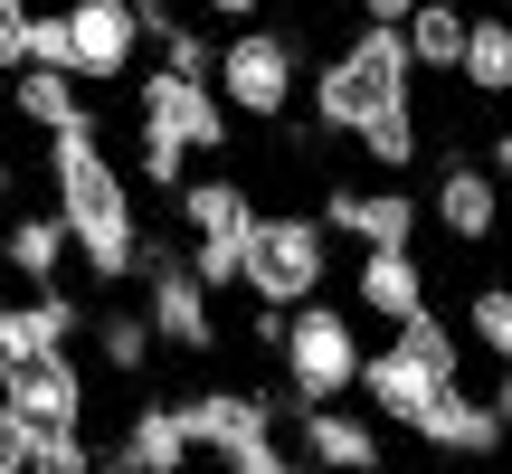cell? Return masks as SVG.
<instances>
[{
  "mask_svg": "<svg viewBox=\"0 0 512 474\" xmlns=\"http://www.w3.org/2000/svg\"><path fill=\"white\" fill-rule=\"evenodd\" d=\"M313 124L361 143V162L380 181H399L418 162V76H408L399 29H351L313 76Z\"/></svg>",
  "mask_w": 512,
  "mask_h": 474,
  "instance_id": "cell-1",
  "label": "cell"
},
{
  "mask_svg": "<svg viewBox=\"0 0 512 474\" xmlns=\"http://www.w3.org/2000/svg\"><path fill=\"white\" fill-rule=\"evenodd\" d=\"M48 190H57L48 219L67 228V256L95 285H133V266H143V209H133V181L105 162L95 114L67 124V133H48Z\"/></svg>",
  "mask_w": 512,
  "mask_h": 474,
  "instance_id": "cell-2",
  "label": "cell"
},
{
  "mask_svg": "<svg viewBox=\"0 0 512 474\" xmlns=\"http://www.w3.org/2000/svg\"><path fill=\"white\" fill-rule=\"evenodd\" d=\"M456 380H465V342H456V323L427 304V313H408L380 351H361V380H351V389H361L389 427H418Z\"/></svg>",
  "mask_w": 512,
  "mask_h": 474,
  "instance_id": "cell-3",
  "label": "cell"
},
{
  "mask_svg": "<svg viewBox=\"0 0 512 474\" xmlns=\"http://www.w3.org/2000/svg\"><path fill=\"white\" fill-rule=\"evenodd\" d=\"M190 152H228V114H219V95H209L200 76L152 67L143 86H133V171H143L152 190H181Z\"/></svg>",
  "mask_w": 512,
  "mask_h": 474,
  "instance_id": "cell-4",
  "label": "cell"
},
{
  "mask_svg": "<svg viewBox=\"0 0 512 474\" xmlns=\"http://www.w3.org/2000/svg\"><path fill=\"white\" fill-rule=\"evenodd\" d=\"M209 95H219V114L285 124L294 95H304V38H285V29H228L219 48H209Z\"/></svg>",
  "mask_w": 512,
  "mask_h": 474,
  "instance_id": "cell-5",
  "label": "cell"
},
{
  "mask_svg": "<svg viewBox=\"0 0 512 474\" xmlns=\"http://www.w3.org/2000/svg\"><path fill=\"white\" fill-rule=\"evenodd\" d=\"M238 285H247L266 313L313 304V294L332 285V237H323V219H304V209H256L247 256H238Z\"/></svg>",
  "mask_w": 512,
  "mask_h": 474,
  "instance_id": "cell-6",
  "label": "cell"
},
{
  "mask_svg": "<svg viewBox=\"0 0 512 474\" xmlns=\"http://www.w3.org/2000/svg\"><path fill=\"white\" fill-rule=\"evenodd\" d=\"M275 361H285V389L294 408H342L351 380H361V323H351L342 304H294L285 332H275Z\"/></svg>",
  "mask_w": 512,
  "mask_h": 474,
  "instance_id": "cell-7",
  "label": "cell"
},
{
  "mask_svg": "<svg viewBox=\"0 0 512 474\" xmlns=\"http://www.w3.org/2000/svg\"><path fill=\"white\" fill-rule=\"evenodd\" d=\"M181 228H190V256H181V266L200 275V294H228V285H238V256H247V228H256L247 181H228V171L181 181Z\"/></svg>",
  "mask_w": 512,
  "mask_h": 474,
  "instance_id": "cell-8",
  "label": "cell"
},
{
  "mask_svg": "<svg viewBox=\"0 0 512 474\" xmlns=\"http://www.w3.org/2000/svg\"><path fill=\"white\" fill-rule=\"evenodd\" d=\"M143 332L152 351H219V304L200 294V275L181 266V256L162 247V237H143Z\"/></svg>",
  "mask_w": 512,
  "mask_h": 474,
  "instance_id": "cell-9",
  "label": "cell"
},
{
  "mask_svg": "<svg viewBox=\"0 0 512 474\" xmlns=\"http://www.w3.org/2000/svg\"><path fill=\"white\" fill-rule=\"evenodd\" d=\"M171 418H181L190 456H219V465L275 446V399H256V389H190V399H171Z\"/></svg>",
  "mask_w": 512,
  "mask_h": 474,
  "instance_id": "cell-10",
  "label": "cell"
},
{
  "mask_svg": "<svg viewBox=\"0 0 512 474\" xmlns=\"http://www.w3.org/2000/svg\"><path fill=\"white\" fill-rule=\"evenodd\" d=\"M57 38H67V86H114V76H133V48H143L133 0H67Z\"/></svg>",
  "mask_w": 512,
  "mask_h": 474,
  "instance_id": "cell-11",
  "label": "cell"
},
{
  "mask_svg": "<svg viewBox=\"0 0 512 474\" xmlns=\"http://www.w3.org/2000/svg\"><path fill=\"white\" fill-rule=\"evenodd\" d=\"M0 408L19 427H86V370H76V351H38V361L0 370Z\"/></svg>",
  "mask_w": 512,
  "mask_h": 474,
  "instance_id": "cell-12",
  "label": "cell"
},
{
  "mask_svg": "<svg viewBox=\"0 0 512 474\" xmlns=\"http://www.w3.org/2000/svg\"><path fill=\"white\" fill-rule=\"evenodd\" d=\"M294 465L304 474H380L389 465L380 418H361V408H304L294 418Z\"/></svg>",
  "mask_w": 512,
  "mask_h": 474,
  "instance_id": "cell-13",
  "label": "cell"
},
{
  "mask_svg": "<svg viewBox=\"0 0 512 474\" xmlns=\"http://www.w3.org/2000/svg\"><path fill=\"white\" fill-rule=\"evenodd\" d=\"M361 237V247H418V200L399 181H342L323 200V237Z\"/></svg>",
  "mask_w": 512,
  "mask_h": 474,
  "instance_id": "cell-14",
  "label": "cell"
},
{
  "mask_svg": "<svg viewBox=\"0 0 512 474\" xmlns=\"http://www.w3.org/2000/svg\"><path fill=\"white\" fill-rule=\"evenodd\" d=\"M408 437L437 446V456H494V437H503V380H494V389H465V380H456L418 427H408Z\"/></svg>",
  "mask_w": 512,
  "mask_h": 474,
  "instance_id": "cell-15",
  "label": "cell"
},
{
  "mask_svg": "<svg viewBox=\"0 0 512 474\" xmlns=\"http://www.w3.org/2000/svg\"><path fill=\"white\" fill-rule=\"evenodd\" d=\"M351 304L370 313V323L399 332L408 313H427V266L418 247H361V266H351Z\"/></svg>",
  "mask_w": 512,
  "mask_h": 474,
  "instance_id": "cell-16",
  "label": "cell"
},
{
  "mask_svg": "<svg viewBox=\"0 0 512 474\" xmlns=\"http://www.w3.org/2000/svg\"><path fill=\"white\" fill-rule=\"evenodd\" d=\"M427 219L456 237V247H484V237H494V171L465 162V152H446V162H437V190H427Z\"/></svg>",
  "mask_w": 512,
  "mask_h": 474,
  "instance_id": "cell-17",
  "label": "cell"
},
{
  "mask_svg": "<svg viewBox=\"0 0 512 474\" xmlns=\"http://www.w3.org/2000/svg\"><path fill=\"white\" fill-rule=\"evenodd\" d=\"M76 342V304L67 294H29V304H0V370H19V361H38V351H67Z\"/></svg>",
  "mask_w": 512,
  "mask_h": 474,
  "instance_id": "cell-18",
  "label": "cell"
},
{
  "mask_svg": "<svg viewBox=\"0 0 512 474\" xmlns=\"http://www.w3.org/2000/svg\"><path fill=\"white\" fill-rule=\"evenodd\" d=\"M114 465H124V474H190V465H200V456H190V437H181V418H171V399H143L124 418Z\"/></svg>",
  "mask_w": 512,
  "mask_h": 474,
  "instance_id": "cell-19",
  "label": "cell"
},
{
  "mask_svg": "<svg viewBox=\"0 0 512 474\" xmlns=\"http://www.w3.org/2000/svg\"><path fill=\"white\" fill-rule=\"evenodd\" d=\"M465 0H418V10L399 19V48H408V76H456L465 57Z\"/></svg>",
  "mask_w": 512,
  "mask_h": 474,
  "instance_id": "cell-20",
  "label": "cell"
},
{
  "mask_svg": "<svg viewBox=\"0 0 512 474\" xmlns=\"http://www.w3.org/2000/svg\"><path fill=\"white\" fill-rule=\"evenodd\" d=\"M0 266H10V275H19L29 294H48L57 275H67V228H57L48 209H29V219H10V228H0Z\"/></svg>",
  "mask_w": 512,
  "mask_h": 474,
  "instance_id": "cell-21",
  "label": "cell"
},
{
  "mask_svg": "<svg viewBox=\"0 0 512 474\" xmlns=\"http://www.w3.org/2000/svg\"><path fill=\"white\" fill-rule=\"evenodd\" d=\"M456 76L484 95V105H494V95H512V29H503L494 10L465 19V57H456Z\"/></svg>",
  "mask_w": 512,
  "mask_h": 474,
  "instance_id": "cell-22",
  "label": "cell"
},
{
  "mask_svg": "<svg viewBox=\"0 0 512 474\" xmlns=\"http://www.w3.org/2000/svg\"><path fill=\"white\" fill-rule=\"evenodd\" d=\"M10 114L38 124V133H67V124H86V95H76L67 76H48V67H19L10 76Z\"/></svg>",
  "mask_w": 512,
  "mask_h": 474,
  "instance_id": "cell-23",
  "label": "cell"
},
{
  "mask_svg": "<svg viewBox=\"0 0 512 474\" xmlns=\"http://www.w3.org/2000/svg\"><path fill=\"white\" fill-rule=\"evenodd\" d=\"M456 342H475L484 361L503 370V351H512V294L503 285H475V294H465V332H456Z\"/></svg>",
  "mask_w": 512,
  "mask_h": 474,
  "instance_id": "cell-24",
  "label": "cell"
},
{
  "mask_svg": "<svg viewBox=\"0 0 512 474\" xmlns=\"http://www.w3.org/2000/svg\"><path fill=\"white\" fill-rule=\"evenodd\" d=\"M95 351H105V370H143L152 361V332H143V313H95Z\"/></svg>",
  "mask_w": 512,
  "mask_h": 474,
  "instance_id": "cell-25",
  "label": "cell"
},
{
  "mask_svg": "<svg viewBox=\"0 0 512 474\" xmlns=\"http://www.w3.org/2000/svg\"><path fill=\"white\" fill-rule=\"evenodd\" d=\"M29 474H95L86 427H29Z\"/></svg>",
  "mask_w": 512,
  "mask_h": 474,
  "instance_id": "cell-26",
  "label": "cell"
},
{
  "mask_svg": "<svg viewBox=\"0 0 512 474\" xmlns=\"http://www.w3.org/2000/svg\"><path fill=\"white\" fill-rule=\"evenodd\" d=\"M19 38H29V0H0V76H19Z\"/></svg>",
  "mask_w": 512,
  "mask_h": 474,
  "instance_id": "cell-27",
  "label": "cell"
},
{
  "mask_svg": "<svg viewBox=\"0 0 512 474\" xmlns=\"http://www.w3.org/2000/svg\"><path fill=\"white\" fill-rule=\"evenodd\" d=\"M0 474H29V427L0 408Z\"/></svg>",
  "mask_w": 512,
  "mask_h": 474,
  "instance_id": "cell-28",
  "label": "cell"
},
{
  "mask_svg": "<svg viewBox=\"0 0 512 474\" xmlns=\"http://www.w3.org/2000/svg\"><path fill=\"white\" fill-rule=\"evenodd\" d=\"M408 10H418V0H361V29H399Z\"/></svg>",
  "mask_w": 512,
  "mask_h": 474,
  "instance_id": "cell-29",
  "label": "cell"
},
{
  "mask_svg": "<svg viewBox=\"0 0 512 474\" xmlns=\"http://www.w3.org/2000/svg\"><path fill=\"white\" fill-rule=\"evenodd\" d=\"M275 332H285V313H266V304H247V342H256V351H275Z\"/></svg>",
  "mask_w": 512,
  "mask_h": 474,
  "instance_id": "cell-30",
  "label": "cell"
},
{
  "mask_svg": "<svg viewBox=\"0 0 512 474\" xmlns=\"http://www.w3.org/2000/svg\"><path fill=\"white\" fill-rule=\"evenodd\" d=\"M209 19H238V29H256V10H266V0H200Z\"/></svg>",
  "mask_w": 512,
  "mask_h": 474,
  "instance_id": "cell-31",
  "label": "cell"
},
{
  "mask_svg": "<svg viewBox=\"0 0 512 474\" xmlns=\"http://www.w3.org/2000/svg\"><path fill=\"white\" fill-rule=\"evenodd\" d=\"M10 181H19V171H10V152H0V200H10Z\"/></svg>",
  "mask_w": 512,
  "mask_h": 474,
  "instance_id": "cell-32",
  "label": "cell"
},
{
  "mask_svg": "<svg viewBox=\"0 0 512 474\" xmlns=\"http://www.w3.org/2000/svg\"><path fill=\"white\" fill-rule=\"evenodd\" d=\"M95 474H124V465H95Z\"/></svg>",
  "mask_w": 512,
  "mask_h": 474,
  "instance_id": "cell-33",
  "label": "cell"
},
{
  "mask_svg": "<svg viewBox=\"0 0 512 474\" xmlns=\"http://www.w3.org/2000/svg\"><path fill=\"white\" fill-rule=\"evenodd\" d=\"M294 474H304V465H294Z\"/></svg>",
  "mask_w": 512,
  "mask_h": 474,
  "instance_id": "cell-34",
  "label": "cell"
}]
</instances>
